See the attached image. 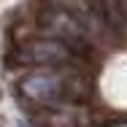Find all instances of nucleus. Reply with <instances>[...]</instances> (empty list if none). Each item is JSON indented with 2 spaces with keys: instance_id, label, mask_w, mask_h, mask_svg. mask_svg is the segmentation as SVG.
I'll use <instances>...</instances> for the list:
<instances>
[{
  "instance_id": "f03ea898",
  "label": "nucleus",
  "mask_w": 127,
  "mask_h": 127,
  "mask_svg": "<svg viewBox=\"0 0 127 127\" xmlns=\"http://www.w3.org/2000/svg\"><path fill=\"white\" fill-rule=\"evenodd\" d=\"M8 57L16 65H65L76 57V51L54 38H38V41L32 38V41H22Z\"/></svg>"
},
{
  "instance_id": "f257e3e1",
  "label": "nucleus",
  "mask_w": 127,
  "mask_h": 127,
  "mask_svg": "<svg viewBox=\"0 0 127 127\" xmlns=\"http://www.w3.org/2000/svg\"><path fill=\"white\" fill-rule=\"evenodd\" d=\"M19 95L38 105H62L73 95V89H70V81L65 78V73L32 70L19 78Z\"/></svg>"
}]
</instances>
